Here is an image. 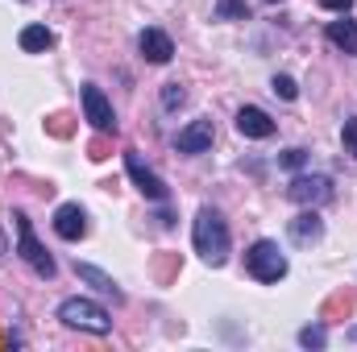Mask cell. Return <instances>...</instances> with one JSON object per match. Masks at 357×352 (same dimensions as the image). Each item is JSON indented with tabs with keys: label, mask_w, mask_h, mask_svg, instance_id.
I'll list each match as a JSON object with an SVG mask.
<instances>
[{
	"label": "cell",
	"mask_w": 357,
	"mask_h": 352,
	"mask_svg": "<svg viewBox=\"0 0 357 352\" xmlns=\"http://www.w3.org/2000/svg\"><path fill=\"white\" fill-rule=\"evenodd\" d=\"M195 253L208 265H225L229 262V224L216 207H199L195 211V228H191Z\"/></svg>",
	"instance_id": "cell-1"
},
{
	"label": "cell",
	"mask_w": 357,
	"mask_h": 352,
	"mask_svg": "<svg viewBox=\"0 0 357 352\" xmlns=\"http://www.w3.org/2000/svg\"><path fill=\"white\" fill-rule=\"evenodd\" d=\"M59 319L67 328H79V332H91V336H108L112 332V315L91 303V298H63L59 303Z\"/></svg>",
	"instance_id": "cell-2"
},
{
	"label": "cell",
	"mask_w": 357,
	"mask_h": 352,
	"mask_svg": "<svg viewBox=\"0 0 357 352\" xmlns=\"http://www.w3.org/2000/svg\"><path fill=\"white\" fill-rule=\"evenodd\" d=\"M13 220H17V253L25 257V265L38 273V278H54V257L38 245V237H33V224H29V216L25 211H13Z\"/></svg>",
	"instance_id": "cell-3"
},
{
	"label": "cell",
	"mask_w": 357,
	"mask_h": 352,
	"mask_svg": "<svg viewBox=\"0 0 357 352\" xmlns=\"http://www.w3.org/2000/svg\"><path fill=\"white\" fill-rule=\"evenodd\" d=\"M245 269H250L258 282H278V278H287V257H282V249H278L274 241H258V245L245 253Z\"/></svg>",
	"instance_id": "cell-4"
},
{
	"label": "cell",
	"mask_w": 357,
	"mask_h": 352,
	"mask_svg": "<svg viewBox=\"0 0 357 352\" xmlns=\"http://www.w3.org/2000/svg\"><path fill=\"white\" fill-rule=\"evenodd\" d=\"M287 199H295V203H303V207H320V203H328V199H333V178H324V175L291 178Z\"/></svg>",
	"instance_id": "cell-5"
},
{
	"label": "cell",
	"mask_w": 357,
	"mask_h": 352,
	"mask_svg": "<svg viewBox=\"0 0 357 352\" xmlns=\"http://www.w3.org/2000/svg\"><path fill=\"white\" fill-rule=\"evenodd\" d=\"M84 116L91 120V129H96V133H116L112 104H108V95L96 88V83H84Z\"/></svg>",
	"instance_id": "cell-6"
},
{
	"label": "cell",
	"mask_w": 357,
	"mask_h": 352,
	"mask_svg": "<svg viewBox=\"0 0 357 352\" xmlns=\"http://www.w3.org/2000/svg\"><path fill=\"white\" fill-rule=\"evenodd\" d=\"M125 170H129V178L137 182V191H142V195H150V199H158V203L171 195V186H167L162 178L154 175V170H146V162L137 158V150H125Z\"/></svg>",
	"instance_id": "cell-7"
},
{
	"label": "cell",
	"mask_w": 357,
	"mask_h": 352,
	"mask_svg": "<svg viewBox=\"0 0 357 352\" xmlns=\"http://www.w3.org/2000/svg\"><path fill=\"white\" fill-rule=\"evenodd\" d=\"M54 232H59L63 241H84V237H88V216H84V207H79V203H59V211H54Z\"/></svg>",
	"instance_id": "cell-8"
},
{
	"label": "cell",
	"mask_w": 357,
	"mask_h": 352,
	"mask_svg": "<svg viewBox=\"0 0 357 352\" xmlns=\"http://www.w3.org/2000/svg\"><path fill=\"white\" fill-rule=\"evenodd\" d=\"M137 50H142V58H150V63H158V67L175 58V42H171V33H162V29H142Z\"/></svg>",
	"instance_id": "cell-9"
},
{
	"label": "cell",
	"mask_w": 357,
	"mask_h": 352,
	"mask_svg": "<svg viewBox=\"0 0 357 352\" xmlns=\"http://www.w3.org/2000/svg\"><path fill=\"white\" fill-rule=\"evenodd\" d=\"M212 137H216L212 120H191V125L175 137V150L178 154H204V150L212 145Z\"/></svg>",
	"instance_id": "cell-10"
},
{
	"label": "cell",
	"mask_w": 357,
	"mask_h": 352,
	"mask_svg": "<svg viewBox=\"0 0 357 352\" xmlns=\"http://www.w3.org/2000/svg\"><path fill=\"white\" fill-rule=\"evenodd\" d=\"M237 133L241 137H254V141H262L274 133V120H270L262 108H254V104H245L241 112H237Z\"/></svg>",
	"instance_id": "cell-11"
},
{
	"label": "cell",
	"mask_w": 357,
	"mask_h": 352,
	"mask_svg": "<svg viewBox=\"0 0 357 352\" xmlns=\"http://www.w3.org/2000/svg\"><path fill=\"white\" fill-rule=\"evenodd\" d=\"M287 232H291V241H295V245H316V241L324 237V220L307 207V211H299V216L287 224Z\"/></svg>",
	"instance_id": "cell-12"
},
{
	"label": "cell",
	"mask_w": 357,
	"mask_h": 352,
	"mask_svg": "<svg viewBox=\"0 0 357 352\" xmlns=\"http://www.w3.org/2000/svg\"><path fill=\"white\" fill-rule=\"evenodd\" d=\"M75 273H79V282L96 286L100 294H112V303H121V298H125V294H121V286H116L104 269H96V265H88V262H75Z\"/></svg>",
	"instance_id": "cell-13"
},
{
	"label": "cell",
	"mask_w": 357,
	"mask_h": 352,
	"mask_svg": "<svg viewBox=\"0 0 357 352\" xmlns=\"http://www.w3.org/2000/svg\"><path fill=\"white\" fill-rule=\"evenodd\" d=\"M17 42H21V50H25V54H42V50H50V46H54V33H50L46 25H25Z\"/></svg>",
	"instance_id": "cell-14"
},
{
	"label": "cell",
	"mask_w": 357,
	"mask_h": 352,
	"mask_svg": "<svg viewBox=\"0 0 357 352\" xmlns=\"http://www.w3.org/2000/svg\"><path fill=\"white\" fill-rule=\"evenodd\" d=\"M328 42L345 54H357V21H328Z\"/></svg>",
	"instance_id": "cell-15"
},
{
	"label": "cell",
	"mask_w": 357,
	"mask_h": 352,
	"mask_svg": "<svg viewBox=\"0 0 357 352\" xmlns=\"http://www.w3.org/2000/svg\"><path fill=\"white\" fill-rule=\"evenodd\" d=\"M354 311V298L341 290V294H333L328 303H324V311H320V319H333V315H349Z\"/></svg>",
	"instance_id": "cell-16"
},
{
	"label": "cell",
	"mask_w": 357,
	"mask_h": 352,
	"mask_svg": "<svg viewBox=\"0 0 357 352\" xmlns=\"http://www.w3.org/2000/svg\"><path fill=\"white\" fill-rule=\"evenodd\" d=\"M225 17L250 21V8H245V0H220V4H216V21H225Z\"/></svg>",
	"instance_id": "cell-17"
},
{
	"label": "cell",
	"mask_w": 357,
	"mask_h": 352,
	"mask_svg": "<svg viewBox=\"0 0 357 352\" xmlns=\"http://www.w3.org/2000/svg\"><path fill=\"white\" fill-rule=\"evenodd\" d=\"M324 340H328L324 323H312V328H303V332H299V344H303V349H324Z\"/></svg>",
	"instance_id": "cell-18"
},
{
	"label": "cell",
	"mask_w": 357,
	"mask_h": 352,
	"mask_svg": "<svg viewBox=\"0 0 357 352\" xmlns=\"http://www.w3.org/2000/svg\"><path fill=\"white\" fill-rule=\"evenodd\" d=\"M46 133H54V137H71V133H75V125H71V116H67V112H54V116L46 120Z\"/></svg>",
	"instance_id": "cell-19"
},
{
	"label": "cell",
	"mask_w": 357,
	"mask_h": 352,
	"mask_svg": "<svg viewBox=\"0 0 357 352\" xmlns=\"http://www.w3.org/2000/svg\"><path fill=\"white\" fill-rule=\"evenodd\" d=\"M108 150H112V145H108V133H96V137L88 141V158H91V162H104V158H108Z\"/></svg>",
	"instance_id": "cell-20"
},
{
	"label": "cell",
	"mask_w": 357,
	"mask_h": 352,
	"mask_svg": "<svg viewBox=\"0 0 357 352\" xmlns=\"http://www.w3.org/2000/svg\"><path fill=\"white\" fill-rule=\"evenodd\" d=\"M183 99H187V91L178 88V83H167V88H162V108H167V112L183 108Z\"/></svg>",
	"instance_id": "cell-21"
},
{
	"label": "cell",
	"mask_w": 357,
	"mask_h": 352,
	"mask_svg": "<svg viewBox=\"0 0 357 352\" xmlns=\"http://www.w3.org/2000/svg\"><path fill=\"white\" fill-rule=\"evenodd\" d=\"M178 269V257L175 253H167V257H158V265H154V273H158V282H171Z\"/></svg>",
	"instance_id": "cell-22"
},
{
	"label": "cell",
	"mask_w": 357,
	"mask_h": 352,
	"mask_svg": "<svg viewBox=\"0 0 357 352\" xmlns=\"http://www.w3.org/2000/svg\"><path fill=\"white\" fill-rule=\"evenodd\" d=\"M274 95H282V99H295V95H299L295 79H291V75H274Z\"/></svg>",
	"instance_id": "cell-23"
},
{
	"label": "cell",
	"mask_w": 357,
	"mask_h": 352,
	"mask_svg": "<svg viewBox=\"0 0 357 352\" xmlns=\"http://www.w3.org/2000/svg\"><path fill=\"white\" fill-rule=\"evenodd\" d=\"M303 162H307V154H303V150H287V154L278 158V166H287V170H299Z\"/></svg>",
	"instance_id": "cell-24"
},
{
	"label": "cell",
	"mask_w": 357,
	"mask_h": 352,
	"mask_svg": "<svg viewBox=\"0 0 357 352\" xmlns=\"http://www.w3.org/2000/svg\"><path fill=\"white\" fill-rule=\"evenodd\" d=\"M345 145L357 154V120H345Z\"/></svg>",
	"instance_id": "cell-25"
},
{
	"label": "cell",
	"mask_w": 357,
	"mask_h": 352,
	"mask_svg": "<svg viewBox=\"0 0 357 352\" xmlns=\"http://www.w3.org/2000/svg\"><path fill=\"white\" fill-rule=\"evenodd\" d=\"M324 8H333V13H349L354 8V0H320Z\"/></svg>",
	"instance_id": "cell-26"
},
{
	"label": "cell",
	"mask_w": 357,
	"mask_h": 352,
	"mask_svg": "<svg viewBox=\"0 0 357 352\" xmlns=\"http://www.w3.org/2000/svg\"><path fill=\"white\" fill-rule=\"evenodd\" d=\"M4 253H8V241H4V232H0V257H4Z\"/></svg>",
	"instance_id": "cell-27"
}]
</instances>
